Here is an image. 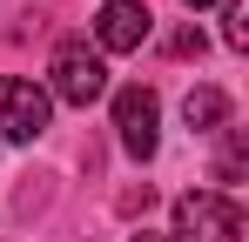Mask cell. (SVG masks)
Returning a JSON list of instances; mask_svg holds the SVG:
<instances>
[{
    "instance_id": "cell-7",
    "label": "cell",
    "mask_w": 249,
    "mask_h": 242,
    "mask_svg": "<svg viewBox=\"0 0 249 242\" xmlns=\"http://www.w3.org/2000/svg\"><path fill=\"white\" fill-rule=\"evenodd\" d=\"M236 175H243V128H229V141H222V155H215V182H222V195L236 189Z\"/></svg>"
},
{
    "instance_id": "cell-2",
    "label": "cell",
    "mask_w": 249,
    "mask_h": 242,
    "mask_svg": "<svg viewBox=\"0 0 249 242\" xmlns=\"http://www.w3.org/2000/svg\"><path fill=\"white\" fill-rule=\"evenodd\" d=\"M168 242H243V208L222 189H189L175 202V236Z\"/></svg>"
},
{
    "instance_id": "cell-8",
    "label": "cell",
    "mask_w": 249,
    "mask_h": 242,
    "mask_svg": "<svg viewBox=\"0 0 249 242\" xmlns=\"http://www.w3.org/2000/svg\"><path fill=\"white\" fill-rule=\"evenodd\" d=\"M222 40H229L236 54L249 47V0H229V7H222Z\"/></svg>"
},
{
    "instance_id": "cell-10",
    "label": "cell",
    "mask_w": 249,
    "mask_h": 242,
    "mask_svg": "<svg viewBox=\"0 0 249 242\" xmlns=\"http://www.w3.org/2000/svg\"><path fill=\"white\" fill-rule=\"evenodd\" d=\"M135 242H168V236H135Z\"/></svg>"
},
{
    "instance_id": "cell-9",
    "label": "cell",
    "mask_w": 249,
    "mask_h": 242,
    "mask_svg": "<svg viewBox=\"0 0 249 242\" xmlns=\"http://www.w3.org/2000/svg\"><path fill=\"white\" fill-rule=\"evenodd\" d=\"M168 54H202V27H182V34L168 40Z\"/></svg>"
},
{
    "instance_id": "cell-6",
    "label": "cell",
    "mask_w": 249,
    "mask_h": 242,
    "mask_svg": "<svg viewBox=\"0 0 249 242\" xmlns=\"http://www.w3.org/2000/svg\"><path fill=\"white\" fill-rule=\"evenodd\" d=\"M182 121H189L196 135H215V128L229 121V94H222V87H189V101H182Z\"/></svg>"
},
{
    "instance_id": "cell-11",
    "label": "cell",
    "mask_w": 249,
    "mask_h": 242,
    "mask_svg": "<svg viewBox=\"0 0 249 242\" xmlns=\"http://www.w3.org/2000/svg\"><path fill=\"white\" fill-rule=\"evenodd\" d=\"M196 7H209V0H189V14H196Z\"/></svg>"
},
{
    "instance_id": "cell-1",
    "label": "cell",
    "mask_w": 249,
    "mask_h": 242,
    "mask_svg": "<svg viewBox=\"0 0 249 242\" xmlns=\"http://www.w3.org/2000/svg\"><path fill=\"white\" fill-rule=\"evenodd\" d=\"M108 94V61L88 47V34H68L47 61V101H68V108H88Z\"/></svg>"
},
{
    "instance_id": "cell-4",
    "label": "cell",
    "mask_w": 249,
    "mask_h": 242,
    "mask_svg": "<svg viewBox=\"0 0 249 242\" xmlns=\"http://www.w3.org/2000/svg\"><path fill=\"white\" fill-rule=\"evenodd\" d=\"M47 115H54L47 87L0 74V128H7V141H41V135H47Z\"/></svg>"
},
{
    "instance_id": "cell-5",
    "label": "cell",
    "mask_w": 249,
    "mask_h": 242,
    "mask_svg": "<svg viewBox=\"0 0 249 242\" xmlns=\"http://www.w3.org/2000/svg\"><path fill=\"white\" fill-rule=\"evenodd\" d=\"M148 27H155V14L142 0H108L94 14V54H135L148 40Z\"/></svg>"
},
{
    "instance_id": "cell-3",
    "label": "cell",
    "mask_w": 249,
    "mask_h": 242,
    "mask_svg": "<svg viewBox=\"0 0 249 242\" xmlns=\"http://www.w3.org/2000/svg\"><path fill=\"white\" fill-rule=\"evenodd\" d=\"M115 128H122V148H128L135 161H155V141H162V135H155V128H162V101H155V87H142V81L122 87V94H115Z\"/></svg>"
}]
</instances>
